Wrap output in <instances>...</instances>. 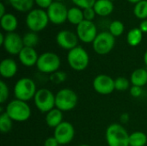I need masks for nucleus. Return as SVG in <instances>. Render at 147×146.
I'll list each match as a JSON object with an SVG mask.
<instances>
[{"instance_id": "29", "label": "nucleus", "mask_w": 147, "mask_h": 146, "mask_svg": "<svg viewBox=\"0 0 147 146\" xmlns=\"http://www.w3.org/2000/svg\"><path fill=\"white\" fill-rule=\"evenodd\" d=\"M125 30V26L124 23L121 21L115 20L110 22L109 26V32L115 37H119L121 36Z\"/></svg>"}, {"instance_id": "24", "label": "nucleus", "mask_w": 147, "mask_h": 146, "mask_svg": "<svg viewBox=\"0 0 147 146\" xmlns=\"http://www.w3.org/2000/svg\"><path fill=\"white\" fill-rule=\"evenodd\" d=\"M143 40V32L140 28H134L130 29L127 34V42L131 46H139Z\"/></svg>"}, {"instance_id": "37", "label": "nucleus", "mask_w": 147, "mask_h": 146, "mask_svg": "<svg viewBox=\"0 0 147 146\" xmlns=\"http://www.w3.org/2000/svg\"><path fill=\"white\" fill-rule=\"evenodd\" d=\"M60 145L59 144V142L57 141V139L53 136V137H49L47 138L45 142H44V146H59Z\"/></svg>"}, {"instance_id": "15", "label": "nucleus", "mask_w": 147, "mask_h": 146, "mask_svg": "<svg viewBox=\"0 0 147 146\" xmlns=\"http://www.w3.org/2000/svg\"><path fill=\"white\" fill-rule=\"evenodd\" d=\"M78 40L77 34L68 29L60 30L56 35V42L58 46L68 52L78 46Z\"/></svg>"}, {"instance_id": "17", "label": "nucleus", "mask_w": 147, "mask_h": 146, "mask_svg": "<svg viewBox=\"0 0 147 146\" xmlns=\"http://www.w3.org/2000/svg\"><path fill=\"white\" fill-rule=\"evenodd\" d=\"M18 71V65L16 60L10 58L3 59L0 63V75L4 79H10L16 76Z\"/></svg>"}, {"instance_id": "11", "label": "nucleus", "mask_w": 147, "mask_h": 146, "mask_svg": "<svg viewBox=\"0 0 147 146\" xmlns=\"http://www.w3.org/2000/svg\"><path fill=\"white\" fill-rule=\"evenodd\" d=\"M92 86L96 93L102 96L110 95L115 90V79L107 74H99L95 77Z\"/></svg>"}, {"instance_id": "18", "label": "nucleus", "mask_w": 147, "mask_h": 146, "mask_svg": "<svg viewBox=\"0 0 147 146\" xmlns=\"http://www.w3.org/2000/svg\"><path fill=\"white\" fill-rule=\"evenodd\" d=\"M0 25L2 29L6 33H13L17 28L18 21L15 15L6 13L4 15L0 17Z\"/></svg>"}, {"instance_id": "27", "label": "nucleus", "mask_w": 147, "mask_h": 146, "mask_svg": "<svg viewBox=\"0 0 147 146\" xmlns=\"http://www.w3.org/2000/svg\"><path fill=\"white\" fill-rule=\"evenodd\" d=\"M13 127V120L9 118V116L3 112L0 114V131L2 133H8L11 131Z\"/></svg>"}, {"instance_id": "46", "label": "nucleus", "mask_w": 147, "mask_h": 146, "mask_svg": "<svg viewBox=\"0 0 147 146\" xmlns=\"http://www.w3.org/2000/svg\"><path fill=\"white\" fill-rule=\"evenodd\" d=\"M110 1H112V2H113V1H115V0H110Z\"/></svg>"}, {"instance_id": "26", "label": "nucleus", "mask_w": 147, "mask_h": 146, "mask_svg": "<svg viewBox=\"0 0 147 146\" xmlns=\"http://www.w3.org/2000/svg\"><path fill=\"white\" fill-rule=\"evenodd\" d=\"M134 15L140 20L147 19V0H141L134 5Z\"/></svg>"}, {"instance_id": "8", "label": "nucleus", "mask_w": 147, "mask_h": 146, "mask_svg": "<svg viewBox=\"0 0 147 146\" xmlns=\"http://www.w3.org/2000/svg\"><path fill=\"white\" fill-rule=\"evenodd\" d=\"M36 108L44 114L48 113L55 108V95L48 89H39L34 97Z\"/></svg>"}, {"instance_id": "34", "label": "nucleus", "mask_w": 147, "mask_h": 146, "mask_svg": "<svg viewBox=\"0 0 147 146\" xmlns=\"http://www.w3.org/2000/svg\"><path fill=\"white\" fill-rule=\"evenodd\" d=\"M83 10H84V20L93 22V20L95 19L96 15L95 10H94V9L93 8H88V9H83Z\"/></svg>"}, {"instance_id": "31", "label": "nucleus", "mask_w": 147, "mask_h": 146, "mask_svg": "<svg viewBox=\"0 0 147 146\" xmlns=\"http://www.w3.org/2000/svg\"><path fill=\"white\" fill-rule=\"evenodd\" d=\"M66 78H67L66 73L62 71H58L51 74L49 77L50 82L53 84H60V83H64L66 80Z\"/></svg>"}, {"instance_id": "12", "label": "nucleus", "mask_w": 147, "mask_h": 146, "mask_svg": "<svg viewBox=\"0 0 147 146\" xmlns=\"http://www.w3.org/2000/svg\"><path fill=\"white\" fill-rule=\"evenodd\" d=\"M75 133L76 132L73 125L71 122L63 121L54 129L53 137L60 145H65L73 140Z\"/></svg>"}, {"instance_id": "2", "label": "nucleus", "mask_w": 147, "mask_h": 146, "mask_svg": "<svg viewBox=\"0 0 147 146\" xmlns=\"http://www.w3.org/2000/svg\"><path fill=\"white\" fill-rule=\"evenodd\" d=\"M5 113L13 121L25 122L31 116V108L27 102L15 98L7 104Z\"/></svg>"}, {"instance_id": "23", "label": "nucleus", "mask_w": 147, "mask_h": 146, "mask_svg": "<svg viewBox=\"0 0 147 146\" xmlns=\"http://www.w3.org/2000/svg\"><path fill=\"white\" fill-rule=\"evenodd\" d=\"M11 7L19 12H29L33 9L34 0H9Z\"/></svg>"}, {"instance_id": "30", "label": "nucleus", "mask_w": 147, "mask_h": 146, "mask_svg": "<svg viewBox=\"0 0 147 146\" xmlns=\"http://www.w3.org/2000/svg\"><path fill=\"white\" fill-rule=\"evenodd\" d=\"M130 84H131L130 80H128L124 77H119L115 79V90L117 91L123 92L130 89L131 88Z\"/></svg>"}, {"instance_id": "5", "label": "nucleus", "mask_w": 147, "mask_h": 146, "mask_svg": "<svg viewBox=\"0 0 147 146\" xmlns=\"http://www.w3.org/2000/svg\"><path fill=\"white\" fill-rule=\"evenodd\" d=\"M66 59L69 66L76 71H84L90 64L89 53L80 46L70 50L67 53Z\"/></svg>"}, {"instance_id": "45", "label": "nucleus", "mask_w": 147, "mask_h": 146, "mask_svg": "<svg viewBox=\"0 0 147 146\" xmlns=\"http://www.w3.org/2000/svg\"><path fill=\"white\" fill-rule=\"evenodd\" d=\"M53 1H56V2H62L63 0H53Z\"/></svg>"}, {"instance_id": "38", "label": "nucleus", "mask_w": 147, "mask_h": 146, "mask_svg": "<svg viewBox=\"0 0 147 146\" xmlns=\"http://www.w3.org/2000/svg\"><path fill=\"white\" fill-rule=\"evenodd\" d=\"M140 29L143 32V34H146L147 33V19L146 20H143L141 21L140 24Z\"/></svg>"}, {"instance_id": "25", "label": "nucleus", "mask_w": 147, "mask_h": 146, "mask_svg": "<svg viewBox=\"0 0 147 146\" xmlns=\"http://www.w3.org/2000/svg\"><path fill=\"white\" fill-rule=\"evenodd\" d=\"M147 144V135L141 132L136 131L129 136V146H146Z\"/></svg>"}, {"instance_id": "14", "label": "nucleus", "mask_w": 147, "mask_h": 146, "mask_svg": "<svg viewBox=\"0 0 147 146\" xmlns=\"http://www.w3.org/2000/svg\"><path fill=\"white\" fill-rule=\"evenodd\" d=\"M5 52L10 55H17L24 47L22 37L16 32L6 33L4 42L2 46Z\"/></svg>"}, {"instance_id": "16", "label": "nucleus", "mask_w": 147, "mask_h": 146, "mask_svg": "<svg viewBox=\"0 0 147 146\" xmlns=\"http://www.w3.org/2000/svg\"><path fill=\"white\" fill-rule=\"evenodd\" d=\"M39 55L36 50L33 47L24 46L22 50L18 54V59L20 63L25 67H33L36 66Z\"/></svg>"}, {"instance_id": "33", "label": "nucleus", "mask_w": 147, "mask_h": 146, "mask_svg": "<svg viewBox=\"0 0 147 146\" xmlns=\"http://www.w3.org/2000/svg\"><path fill=\"white\" fill-rule=\"evenodd\" d=\"M71 2L78 8L85 9L88 8H93L96 0H71Z\"/></svg>"}, {"instance_id": "43", "label": "nucleus", "mask_w": 147, "mask_h": 146, "mask_svg": "<svg viewBox=\"0 0 147 146\" xmlns=\"http://www.w3.org/2000/svg\"><path fill=\"white\" fill-rule=\"evenodd\" d=\"M129 3H134V4H136L137 3H139L140 1H141V0H127Z\"/></svg>"}, {"instance_id": "7", "label": "nucleus", "mask_w": 147, "mask_h": 146, "mask_svg": "<svg viewBox=\"0 0 147 146\" xmlns=\"http://www.w3.org/2000/svg\"><path fill=\"white\" fill-rule=\"evenodd\" d=\"M25 22L30 31L38 33L44 30L50 21L47 10L42 9H33L28 13Z\"/></svg>"}, {"instance_id": "21", "label": "nucleus", "mask_w": 147, "mask_h": 146, "mask_svg": "<svg viewBox=\"0 0 147 146\" xmlns=\"http://www.w3.org/2000/svg\"><path fill=\"white\" fill-rule=\"evenodd\" d=\"M131 84L138 87H144L147 85V70L145 68L135 69L130 76Z\"/></svg>"}, {"instance_id": "10", "label": "nucleus", "mask_w": 147, "mask_h": 146, "mask_svg": "<svg viewBox=\"0 0 147 146\" xmlns=\"http://www.w3.org/2000/svg\"><path fill=\"white\" fill-rule=\"evenodd\" d=\"M76 34L78 40L85 44L92 43L98 34L96 25L93 22L87 20H84L77 26Z\"/></svg>"}, {"instance_id": "13", "label": "nucleus", "mask_w": 147, "mask_h": 146, "mask_svg": "<svg viewBox=\"0 0 147 146\" xmlns=\"http://www.w3.org/2000/svg\"><path fill=\"white\" fill-rule=\"evenodd\" d=\"M49 21L55 25H60L67 21L68 9L61 2L53 1L50 7L47 9Z\"/></svg>"}, {"instance_id": "35", "label": "nucleus", "mask_w": 147, "mask_h": 146, "mask_svg": "<svg viewBox=\"0 0 147 146\" xmlns=\"http://www.w3.org/2000/svg\"><path fill=\"white\" fill-rule=\"evenodd\" d=\"M35 4L39 7V9H48L50 5L53 3V0H34Z\"/></svg>"}, {"instance_id": "42", "label": "nucleus", "mask_w": 147, "mask_h": 146, "mask_svg": "<svg viewBox=\"0 0 147 146\" xmlns=\"http://www.w3.org/2000/svg\"><path fill=\"white\" fill-rule=\"evenodd\" d=\"M143 60H144V63L146 65V66L147 67V50L144 53V56H143Z\"/></svg>"}, {"instance_id": "47", "label": "nucleus", "mask_w": 147, "mask_h": 146, "mask_svg": "<svg viewBox=\"0 0 147 146\" xmlns=\"http://www.w3.org/2000/svg\"><path fill=\"white\" fill-rule=\"evenodd\" d=\"M1 1H3V0H1Z\"/></svg>"}, {"instance_id": "36", "label": "nucleus", "mask_w": 147, "mask_h": 146, "mask_svg": "<svg viewBox=\"0 0 147 146\" xmlns=\"http://www.w3.org/2000/svg\"><path fill=\"white\" fill-rule=\"evenodd\" d=\"M129 92H130V95L134 97V98H138V97H140L142 93H143V89L141 87H138V86H134L132 85L130 89H129Z\"/></svg>"}, {"instance_id": "28", "label": "nucleus", "mask_w": 147, "mask_h": 146, "mask_svg": "<svg viewBox=\"0 0 147 146\" xmlns=\"http://www.w3.org/2000/svg\"><path fill=\"white\" fill-rule=\"evenodd\" d=\"M22 40H23L24 46L34 48L39 42V36H38L37 33L30 31V32L26 33L22 36Z\"/></svg>"}, {"instance_id": "20", "label": "nucleus", "mask_w": 147, "mask_h": 146, "mask_svg": "<svg viewBox=\"0 0 147 146\" xmlns=\"http://www.w3.org/2000/svg\"><path fill=\"white\" fill-rule=\"evenodd\" d=\"M63 117V112L58 109L57 108H54L53 109L46 114L45 121L47 126L55 129L59 124H61L64 121Z\"/></svg>"}, {"instance_id": "6", "label": "nucleus", "mask_w": 147, "mask_h": 146, "mask_svg": "<svg viewBox=\"0 0 147 146\" xmlns=\"http://www.w3.org/2000/svg\"><path fill=\"white\" fill-rule=\"evenodd\" d=\"M61 60L59 56L53 52H45L39 55L36 64L37 70L44 74H53L59 71Z\"/></svg>"}, {"instance_id": "32", "label": "nucleus", "mask_w": 147, "mask_h": 146, "mask_svg": "<svg viewBox=\"0 0 147 146\" xmlns=\"http://www.w3.org/2000/svg\"><path fill=\"white\" fill-rule=\"evenodd\" d=\"M9 89L4 81H0V103L4 104L9 99Z\"/></svg>"}, {"instance_id": "48", "label": "nucleus", "mask_w": 147, "mask_h": 146, "mask_svg": "<svg viewBox=\"0 0 147 146\" xmlns=\"http://www.w3.org/2000/svg\"><path fill=\"white\" fill-rule=\"evenodd\" d=\"M146 86H147V85H146Z\"/></svg>"}, {"instance_id": "44", "label": "nucleus", "mask_w": 147, "mask_h": 146, "mask_svg": "<svg viewBox=\"0 0 147 146\" xmlns=\"http://www.w3.org/2000/svg\"><path fill=\"white\" fill-rule=\"evenodd\" d=\"M78 146H90L89 145H86V144H83V145H79Z\"/></svg>"}, {"instance_id": "39", "label": "nucleus", "mask_w": 147, "mask_h": 146, "mask_svg": "<svg viewBox=\"0 0 147 146\" xmlns=\"http://www.w3.org/2000/svg\"><path fill=\"white\" fill-rule=\"evenodd\" d=\"M121 121L122 124H126L129 121V115L127 114H123L121 116Z\"/></svg>"}, {"instance_id": "4", "label": "nucleus", "mask_w": 147, "mask_h": 146, "mask_svg": "<svg viewBox=\"0 0 147 146\" xmlns=\"http://www.w3.org/2000/svg\"><path fill=\"white\" fill-rule=\"evenodd\" d=\"M37 88L34 81L29 77H22L18 79L14 86V96L16 99L28 102L34 99Z\"/></svg>"}, {"instance_id": "3", "label": "nucleus", "mask_w": 147, "mask_h": 146, "mask_svg": "<svg viewBox=\"0 0 147 146\" xmlns=\"http://www.w3.org/2000/svg\"><path fill=\"white\" fill-rule=\"evenodd\" d=\"M78 102L77 93L69 88H63L55 95V108L63 113L73 110L77 107Z\"/></svg>"}, {"instance_id": "1", "label": "nucleus", "mask_w": 147, "mask_h": 146, "mask_svg": "<svg viewBox=\"0 0 147 146\" xmlns=\"http://www.w3.org/2000/svg\"><path fill=\"white\" fill-rule=\"evenodd\" d=\"M129 136L127 129L119 123L110 124L105 133L108 146H129Z\"/></svg>"}, {"instance_id": "9", "label": "nucleus", "mask_w": 147, "mask_h": 146, "mask_svg": "<svg viewBox=\"0 0 147 146\" xmlns=\"http://www.w3.org/2000/svg\"><path fill=\"white\" fill-rule=\"evenodd\" d=\"M115 45V37L109 31L98 33L97 36L92 42V48L98 55H106L109 53Z\"/></svg>"}, {"instance_id": "22", "label": "nucleus", "mask_w": 147, "mask_h": 146, "mask_svg": "<svg viewBox=\"0 0 147 146\" xmlns=\"http://www.w3.org/2000/svg\"><path fill=\"white\" fill-rule=\"evenodd\" d=\"M84 20V10L77 6L71 7L68 9V14H67V21L72 24L78 26L79 23H81Z\"/></svg>"}, {"instance_id": "19", "label": "nucleus", "mask_w": 147, "mask_h": 146, "mask_svg": "<svg viewBox=\"0 0 147 146\" xmlns=\"http://www.w3.org/2000/svg\"><path fill=\"white\" fill-rule=\"evenodd\" d=\"M93 9L99 16H108L114 11V3L110 0H96Z\"/></svg>"}, {"instance_id": "40", "label": "nucleus", "mask_w": 147, "mask_h": 146, "mask_svg": "<svg viewBox=\"0 0 147 146\" xmlns=\"http://www.w3.org/2000/svg\"><path fill=\"white\" fill-rule=\"evenodd\" d=\"M6 14L5 12V7H4V4L3 3H0V17H2L3 15H4Z\"/></svg>"}, {"instance_id": "41", "label": "nucleus", "mask_w": 147, "mask_h": 146, "mask_svg": "<svg viewBox=\"0 0 147 146\" xmlns=\"http://www.w3.org/2000/svg\"><path fill=\"white\" fill-rule=\"evenodd\" d=\"M4 39H5V34H3V33H0V45L1 46H3L4 42Z\"/></svg>"}]
</instances>
